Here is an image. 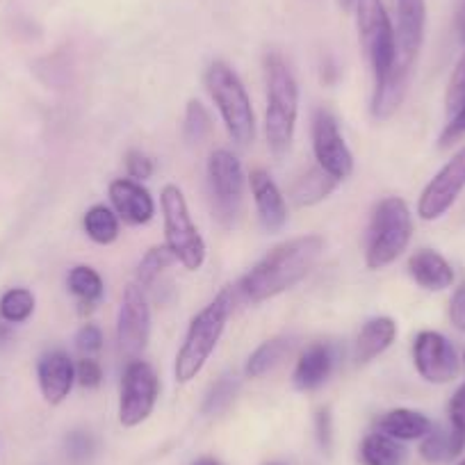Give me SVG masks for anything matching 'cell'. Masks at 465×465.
I'll return each instance as SVG.
<instances>
[{
  "label": "cell",
  "mask_w": 465,
  "mask_h": 465,
  "mask_svg": "<svg viewBox=\"0 0 465 465\" xmlns=\"http://www.w3.org/2000/svg\"><path fill=\"white\" fill-rule=\"evenodd\" d=\"M322 253H324V240L320 235H299L288 242H281L240 279L235 294L253 306L279 297L311 274Z\"/></svg>",
  "instance_id": "1"
},
{
  "label": "cell",
  "mask_w": 465,
  "mask_h": 465,
  "mask_svg": "<svg viewBox=\"0 0 465 465\" xmlns=\"http://www.w3.org/2000/svg\"><path fill=\"white\" fill-rule=\"evenodd\" d=\"M267 107H265V137L267 149L283 158L294 142L299 116V84L292 69L281 53L272 51L265 55Z\"/></svg>",
  "instance_id": "2"
},
{
  "label": "cell",
  "mask_w": 465,
  "mask_h": 465,
  "mask_svg": "<svg viewBox=\"0 0 465 465\" xmlns=\"http://www.w3.org/2000/svg\"><path fill=\"white\" fill-rule=\"evenodd\" d=\"M232 308H235V290L223 288L203 311L192 317L173 365V377L178 383H190L203 370L222 340Z\"/></svg>",
  "instance_id": "3"
},
{
  "label": "cell",
  "mask_w": 465,
  "mask_h": 465,
  "mask_svg": "<svg viewBox=\"0 0 465 465\" xmlns=\"http://www.w3.org/2000/svg\"><path fill=\"white\" fill-rule=\"evenodd\" d=\"M205 92L217 105L228 135L238 146L252 144L256 137V114L247 87L228 62L214 60L203 74Z\"/></svg>",
  "instance_id": "4"
},
{
  "label": "cell",
  "mask_w": 465,
  "mask_h": 465,
  "mask_svg": "<svg viewBox=\"0 0 465 465\" xmlns=\"http://www.w3.org/2000/svg\"><path fill=\"white\" fill-rule=\"evenodd\" d=\"M413 238V214L400 196H386L374 208L365 242V265L379 272L397 261Z\"/></svg>",
  "instance_id": "5"
},
{
  "label": "cell",
  "mask_w": 465,
  "mask_h": 465,
  "mask_svg": "<svg viewBox=\"0 0 465 465\" xmlns=\"http://www.w3.org/2000/svg\"><path fill=\"white\" fill-rule=\"evenodd\" d=\"M160 208L164 219V244L172 249L176 262H181L187 272H199L205 262V240L192 222L181 187L164 185L160 194Z\"/></svg>",
  "instance_id": "6"
},
{
  "label": "cell",
  "mask_w": 465,
  "mask_h": 465,
  "mask_svg": "<svg viewBox=\"0 0 465 465\" xmlns=\"http://www.w3.org/2000/svg\"><path fill=\"white\" fill-rule=\"evenodd\" d=\"M356 19L374 80L383 78L397 66V33L383 0H356Z\"/></svg>",
  "instance_id": "7"
},
{
  "label": "cell",
  "mask_w": 465,
  "mask_h": 465,
  "mask_svg": "<svg viewBox=\"0 0 465 465\" xmlns=\"http://www.w3.org/2000/svg\"><path fill=\"white\" fill-rule=\"evenodd\" d=\"M208 190L213 201V213L223 228L235 226L244 201V176L242 163L235 153L226 149H217L208 158Z\"/></svg>",
  "instance_id": "8"
},
{
  "label": "cell",
  "mask_w": 465,
  "mask_h": 465,
  "mask_svg": "<svg viewBox=\"0 0 465 465\" xmlns=\"http://www.w3.org/2000/svg\"><path fill=\"white\" fill-rule=\"evenodd\" d=\"M160 379L146 361H128L122 379V397H119V422L133 429L149 420L158 404Z\"/></svg>",
  "instance_id": "9"
},
{
  "label": "cell",
  "mask_w": 465,
  "mask_h": 465,
  "mask_svg": "<svg viewBox=\"0 0 465 465\" xmlns=\"http://www.w3.org/2000/svg\"><path fill=\"white\" fill-rule=\"evenodd\" d=\"M151 338V308L146 290L137 283L126 285L116 317V347L126 361L140 359Z\"/></svg>",
  "instance_id": "10"
},
{
  "label": "cell",
  "mask_w": 465,
  "mask_h": 465,
  "mask_svg": "<svg viewBox=\"0 0 465 465\" xmlns=\"http://www.w3.org/2000/svg\"><path fill=\"white\" fill-rule=\"evenodd\" d=\"M312 153H315L317 167L324 169L338 183L354 172V153L349 151L340 133L335 114L326 107H320L312 116Z\"/></svg>",
  "instance_id": "11"
},
{
  "label": "cell",
  "mask_w": 465,
  "mask_h": 465,
  "mask_svg": "<svg viewBox=\"0 0 465 465\" xmlns=\"http://www.w3.org/2000/svg\"><path fill=\"white\" fill-rule=\"evenodd\" d=\"M465 190V146L451 155L450 163L427 183L418 201V214L424 222H436L440 219L456 199L460 192Z\"/></svg>",
  "instance_id": "12"
},
{
  "label": "cell",
  "mask_w": 465,
  "mask_h": 465,
  "mask_svg": "<svg viewBox=\"0 0 465 465\" xmlns=\"http://www.w3.org/2000/svg\"><path fill=\"white\" fill-rule=\"evenodd\" d=\"M413 363L427 383H450L459 374V356L450 340L438 331H422L415 335Z\"/></svg>",
  "instance_id": "13"
},
{
  "label": "cell",
  "mask_w": 465,
  "mask_h": 465,
  "mask_svg": "<svg viewBox=\"0 0 465 465\" xmlns=\"http://www.w3.org/2000/svg\"><path fill=\"white\" fill-rule=\"evenodd\" d=\"M427 28V0H397V66L413 74Z\"/></svg>",
  "instance_id": "14"
},
{
  "label": "cell",
  "mask_w": 465,
  "mask_h": 465,
  "mask_svg": "<svg viewBox=\"0 0 465 465\" xmlns=\"http://www.w3.org/2000/svg\"><path fill=\"white\" fill-rule=\"evenodd\" d=\"M110 203L112 210L131 226H144L153 219L155 201L151 192L133 178H116L110 183Z\"/></svg>",
  "instance_id": "15"
},
{
  "label": "cell",
  "mask_w": 465,
  "mask_h": 465,
  "mask_svg": "<svg viewBox=\"0 0 465 465\" xmlns=\"http://www.w3.org/2000/svg\"><path fill=\"white\" fill-rule=\"evenodd\" d=\"M249 185H252L253 203H256L262 228L267 232L283 231L288 223V203H285L283 192L279 190L274 178L262 169H253L249 176Z\"/></svg>",
  "instance_id": "16"
},
{
  "label": "cell",
  "mask_w": 465,
  "mask_h": 465,
  "mask_svg": "<svg viewBox=\"0 0 465 465\" xmlns=\"http://www.w3.org/2000/svg\"><path fill=\"white\" fill-rule=\"evenodd\" d=\"M37 379L42 395L48 404L57 406L69 397L75 383V365L71 356L62 349H53L39 359Z\"/></svg>",
  "instance_id": "17"
},
{
  "label": "cell",
  "mask_w": 465,
  "mask_h": 465,
  "mask_svg": "<svg viewBox=\"0 0 465 465\" xmlns=\"http://www.w3.org/2000/svg\"><path fill=\"white\" fill-rule=\"evenodd\" d=\"M335 354L333 347L326 342H312L299 354L297 365H294L292 381L297 391L311 392L317 391L329 381L331 372H333Z\"/></svg>",
  "instance_id": "18"
},
{
  "label": "cell",
  "mask_w": 465,
  "mask_h": 465,
  "mask_svg": "<svg viewBox=\"0 0 465 465\" xmlns=\"http://www.w3.org/2000/svg\"><path fill=\"white\" fill-rule=\"evenodd\" d=\"M409 274L420 288L431 290V292H440L454 283L451 265L433 249H420L409 258Z\"/></svg>",
  "instance_id": "19"
},
{
  "label": "cell",
  "mask_w": 465,
  "mask_h": 465,
  "mask_svg": "<svg viewBox=\"0 0 465 465\" xmlns=\"http://www.w3.org/2000/svg\"><path fill=\"white\" fill-rule=\"evenodd\" d=\"M397 338V324L392 317H372L363 324L361 329L359 338H356V347H354V359L359 365H368L372 363L374 359L386 351Z\"/></svg>",
  "instance_id": "20"
},
{
  "label": "cell",
  "mask_w": 465,
  "mask_h": 465,
  "mask_svg": "<svg viewBox=\"0 0 465 465\" xmlns=\"http://www.w3.org/2000/svg\"><path fill=\"white\" fill-rule=\"evenodd\" d=\"M411 74L401 71L400 66L391 71L383 78L374 80L372 92V116L374 119H388L400 110L401 101H404L406 92H409Z\"/></svg>",
  "instance_id": "21"
},
{
  "label": "cell",
  "mask_w": 465,
  "mask_h": 465,
  "mask_svg": "<svg viewBox=\"0 0 465 465\" xmlns=\"http://www.w3.org/2000/svg\"><path fill=\"white\" fill-rule=\"evenodd\" d=\"M379 431L395 440H422L431 431V420L413 409H392L379 420Z\"/></svg>",
  "instance_id": "22"
},
{
  "label": "cell",
  "mask_w": 465,
  "mask_h": 465,
  "mask_svg": "<svg viewBox=\"0 0 465 465\" xmlns=\"http://www.w3.org/2000/svg\"><path fill=\"white\" fill-rule=\"evenodd\" d=\"M290 351H292V338L276 335V338L265 340V342L249 356L247 365H244V374H247L249 379L265 377V374H270L272 370H276L283 363V359Z\"/></svg>",
  "instance_id": "23"
},
{
  "label": "cell",
  "mask_w": 465,
  "mask_h": 465,
  "mask_svg": "<svg viewBox=\"0 0 465 465\" xmlns=\"http://www.w3.org/2000/svg\"><path fill=\"white\" fill-rule=\"evenodd\" d=\"M363 465H401L406 460V450L400 440L377 431L365 436L361 445Z\"/></svg>",
  "instance_id": "24"
},
{
  "label": "cell",
  "mask_w": 465,
  "mask_h": 465,
  "mask_svg": "<svg viewBox=\"0 0 465 465\" xmlns=\"http://www.w3.org/2000/svg\"><path fill=\"white\" fill-rule=\"evenodd\" d=\"M66 285H69L71 294L80 302V306H83L80 311L83 312L92 311V308L103 299V292H105L101 274L89 265H75L74 270L69 272Z\"/></svg>",
  "instance_id": "25"
},
{
  "label": "cell",
  "mask_w": 465,
  "mask_h": 465,
  "mask_svg": "<svg viewBox=\"0 0 465 465\" xmlns=\"http://www.w3.org/2000/svg\"><path fill=\"white\" fill-rule=\"evenodd\" d=\"M463 450V438L456 436L451 429L440 427H431V431L422 438V445H420V454H422V459L429 460V463H445V460L456 459Z\"/></svg>",
  "instance_id": "26"
},
{
  "label": "cell",
  "mask_w": 465,
  "mask_h": 465,
  "mask_svg": "<svg viewBox=\"0 0 465 465\" xmlns=\"http://www.w3.org/2000/svg\"><path fill=\"white\" fill-rule=\"evenodd\" d=\"M83 228L92 242L107 247V244H112L119 238V214L112 208H107V205L96 203L84 213Z\"/></svg>",
  "instance_id": "27"
},
{
  "label": "cell",
  "mask_w": 465,
  "mask_h": 465,
  "mask_svg": "<svg viewBox=\"0 0 465 465\" xmlns=\"http://www.w3.org/2000/svg\"><path fill=\"white\" fill-rule=\"evenodd\" d=\"M335 185L338 181L331 178L324 169L312 167L302 178H297L292 185V199L297 205H315L324 201L335 190Z\"/></svg>",
  "instance_id": "28"
},
{
  "label": "cell",
  "mask_w": 465,
  "mask_h": 465,
  "mask_svg": "<svg viewBox=\"0 0 465 465\" xmlns=\"http://www.w3.org/2000/svg\"><path fill=\"white\" fill-rule=\"evenodd\" d=\"M176 262V256L172 253V249L167 244H158V247H151L149 252L144 253V258L140 261L137 265V276H135V283L140 288H151L169 267Z\"/></svg>",
  "instance_id": "29"
},
{
  "label": "cell",
  "mask_w": 465,
  "mask_h": 465,
  "mask_svg": "<svg viewBox=\"0 0 465 465\" xmlns=\"http://www.w3.org/2000/svg\"><path fill=\"white\" fill-rule=\"evenodd\" d=\"M238 392H240V379L235 377V374H222V377L210 386L201 411H203V415L223 413V411L232 404V400L238 397Z\"/></svg>",
  "instance_id": "30"
},
{
  "label": "cell",
  "mask_w": 465,
  "mask_h": 465,
  "mask_svg": "<svg viewBox=\"0 0 465 465\" xmlns=\"http://www.w3.org/2000/svg\"><path fill=\"white\" fill-rule=\"evenodd\" d=\"M213 131V116H210L208 107L201 101L192 98L185 107V119H183V137L190 144H201L205 137Z\"/></svg>",
  "instance_id": "31"
},
{
  "label": "cell",
  "mask_w": 465,
  "mask_h": 465,
  "mask_svg": "<svg viewBox=\"0 0 465 465\" xmlns=\"http://www.w3.org/2000/svg\"><path fill=\"white\" fill-rule=\"evenodd\" d=\"M35 312V294L25 288H12L0 299V317L10 324H21Z\"/></svg>",
  "instance_id": "32"
},
{
  "label": "cell",
  "mask_w": 465,
  "mask_h": 465,
  "mask_svg": "<svg viewBox=\"0 0 465 465\" xmlns=\"http://www.w3.org/2000/svg\"><path fill=\"white\" fill-rule=\"evenodd\" d=\"M66 454L74 463H87L96 451V440L87 431H71L66 436Z\"/></svg>",
  "instance_id": "33"
},
{
  "label": "cell",
  "mask_w": 465,
  "mask_h": 465,
  "mask_svg": "<svg viewBox=\"0 0 465 465\" xmlns=\"http://www.w3.org/2000/svg\"><path fill=\"white\" fill-rule=\"evenodd\" d=\"M465 103V55L460 57L459 64H456L454 74L450 78V87H447V96H445V105L450 116L459 110L460 105Z\"/></svg>",
  "instance_id": "34"
},
{
  "label": "cell",
  "mask_w": 465,
  "mask_h": 465,
  "mask_svg": "<svg viewBox=\"0 0 465 465\" xmlns=\"http://www.w3.org/2000/svg\"><path fill=\"white\" fill-rule=\"evenodd\" d=\"M103 347V331L96 324H83L75 333V349L83 356L98 354Z\"/></svg>",
  "instance_id": "35"
},
{
  "label": "cell",
  "mask_w": 465,
  "mask_h": 465,
  "mask_svg": "<svg viewBox=\"0 0 465 465\" xmlns=\"http://www.w3.org/2000/svg\"><path fill=\"white\" fill-rule=\"evenodd\" d=\"M126 172H128V178L142 183V181H146V178L153 176L155 164L149 155L142 153V151H137V149H133L126 153Z\"/></svg>",
  "instance_id": "36"
},
{
  "label": "cell",
  "mask_w": 465,
  "mask_h": 465,
  "mask_svg": "<svg viewBox=\"0 0 465 465\" xmlns=\"http://www.w3.org/2000/svg\"><path fill=\"white\" fill-rule=\"evenodd\" d=\"M75 381L83 388H98L103 381V368L92 356H83L75 365Z\"/></svg>",
  "instance_id": "37"
},
{
  "label": "cell",
  "mask_w": 465,
  "mask_h": 465,
  "mask_svg": "<svg viewBox=\"0 0 465 465\" xmlns=\"http://www.w3.org/2000/svg\"><path fill=\"white\" fill-rule=\"evenodd\" d=\"M450 424L451 431L465 440V383L456 388L450 400Z\"/></svg>",
  "instance_id": "38"
},
{
  "label": "cell",
  "mask_w": 465,
  "mask_h": 465,
  "mask_svg": "<svg viewBox=\"0 0 465 465\" xmlns=\"http://www.w3.org/2000/svg\"><path fill=\"white\" fill-rule=\"evenodd\" d=\"M463 135H465V103L454 112V114H451L450 124H447L445 131H442L440 135V146H450L451 142H456Z\"/></svg>",
  "instance_id": "39"
},
{
  "label": "cell",
  "mask_w": 465,
  "mask_h": 465,
  "mask_svg": "<svg viewBox=\"0 0 465 465\" xmlns=\"http://www.w3.org/2000/svg\"><path fill=\"white\" fill-rule=\"evenodd\" d=\"M315 433H317V442L322 445V450L331 451V445H333V422H331L329 409H322L320 413L315 415Z\"/></svg>",
  "instance_id": "40"
},
{
  "label": "cell",
  "mask_w": 465,
  "mask_h": 465,
  "mask_svg": "<svg viewBox=\"0 0 465 465\" xmlns=\"http://www.w3.org/2000/svg\"><path fill=\"white\" fill-rule=\"evenodd\" d=\"M450 322L454 324V329H459L460 333H465V283H460L456 288V292L450 299Z\"/></svg>",
  "instance_id": "41"
},
{
  "label": "cell",
  "mask_w": 465,
  "mask_h": 465,
  "mask_svg": "<svg viewBox=\"0 0 465 465\" xmlns=\"http://www.w3.org/2000/svg\"><path fill=\"white\" fill-rule=\"evenodd\" d=\"M454 25L460 42H465V0H454Z\"/></svg>",
  "instance_id": "42"
},
{
  "label": "cell",
  "mask_w": 465,
  "mask_h": 465,
  "mask_svg": "<svg viewBox=\"0 0 465 465\" xmlns=\"http://www.w3.org/2000/svg\"><path fill=\"white\" fill-rule=\"evenodd\" d=\"M192 465H222V463H219L217 459H213V456H201V459H196Z\"/></svg>",
  "instance_id": "43"
},
{
  "label": "cell",
  "mask_w": 465,
  "mask_h": 465,
  "mask_svg": "<svg viewBox=\"0 0 465 465\" xmlns=\"http://www.w3.org/2000/svg\"><path fill=\"white\" fill-rule=\"evenodd\" d=\"M338 3H340V7H342V10H349L351 5H356V0H338Z\"/></svg>",
  "instance_id": "44"
},
{
  "label": "cell",
  "mask_w": 465,
  "mask_h": 465,
  "mask_svg": "<svg viewBox=\"0 0 465 465\" xmlns=\"http://www.w3.org/2000/svg\"><path fill=\"white\" fill-rule=\"evenodd\" d=\"M265 465H285V463H281V460H272V463H265Z\"/></svg>",
  "instance_id": "45"
},
{
  "label": "cell",
  "mask_w": 465,
  "mask_h": 465,
  "mask_svg": "<svg viewBox=\"0 0 465 465\" xmlns=\"http://www.w3.org/2000/svg\"><path fill=\"white\" fill-rule=\"evenodd\" d=\"M459 465H465V459H463V460H460V463H459Z\"/></svg>",
  "instance_id": "46"
},
{
  "label": "cell",
  "mask_w": 465,
  "mask_h": 465,
  "mask_svg": "<svg viewBox=\"0 0 465 465\" xmlns=\"http://www.w3.org/2000/svg\"><path fill=\"white\" fill-rule=\"evenodd\" d=\"M463 361H465V354H463Z\"/></svg>",
  "instance_id": "47"
}]
</instances>
